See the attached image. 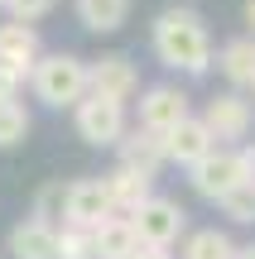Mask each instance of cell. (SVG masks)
<instances>
[{"instance_id":"cell-1","label":"cell","mask_w":255,"mask_h":259,"mask_svg":"<svg viewBox=\"0 0 255 259\" xmlns=\"http://www.w3.org/2000/svg\"><path fill=\"white\" fill-rule=\"evenodd\" d=\"M150 44H154V58H159L164 67H173V72H183V77H202L217 63V53H212V29L193 5H169L154 19Z\"/></svg>"},{"instance_id":"cell-2","label":"cell","mask_w":255,"mask_h":259,"mask_svg":"<svg viewBox=\"0 0 255 259\" xmlns=\"http://www.w3.org/2000/svg\"><path fill=\"white\" fill-rule=\"evenodd\" d=\"M29 92H34V101H44L48 111H72V106L92 92V82H87V58L44 53L34 63V72H29Z\"/></svg>"},{"instance_id":"cell-3","label":"cell","mask_w":255,"mask_h":259,"mask_svg":"<svg viewBox=\"0 0 255 259\" xmlns=\"http://www.w3.org/2000/svg\"><path fill=\"white\" fill-rule=\"evenodd\" d=\"M188 183H193V192H198V197H207V202L222 206L231 192H241L246 183H255V173H250L246 149H212L202 163L188 168Z\"/></svg>"},{"instance_id":"cell-4","label":"cell","mask_w":255,"mask_h":259,"mask_svg":"<svg viewBox=\"0 0 255 259\" xmlns=\"http://www.w3.org/2000/svg\"><path fill=\"white\" fill-rule=\"evenodd\" d=\"M130 226H135V235H140V245H150V250H173V245H183V235H188V211H183V202L154 192L150 202L130 216Z\"/></svg>"},{"instance_id":"cell-5","label":"cell","mask_w":255,"mask_h":259,"mask_svg":"<svg viewBox=\"0 0 255 259\" xmlns=\"http://www.w3.org/2000/svg\"><path fill=\"white\" fill-rule=\"evenodd\" d=\"M72 125H77V139L106 149V144H121L125 130H130V111L121 101H106V96H92L87 92L82 101L72 106Z\"/></svg>"},{"instance_id":"cell-6","label":"cell","mask_w":255,"mask_h":259,"mask_svg":"<svg viewBox=\"0 0 255 259\" xmlns=\"http://www.w3.org/2000/svg\"><path fill=\"white\" fill-rule=\"evenodd\" d=\"M198 120L207 125V135L217 139V149H227V144H236V139L250 135L255 101H250L246 92H217V96H207V106H202Z\"/></svg>"},{"instance_id":"cell-7","label":"cell","mask_w":255,"mask_h":259,"mask_svg":"<svg viewBox=\"0 0 255 259\" xmlns=\"http://www.w3.org/2000/svg\"><path fill=\"white\" fill-rule=\"evenodd\" d=\"M188 101H193V96L183 92V87H173V82H154V87H144V92H140V120H135V125L164 139L173 125H183V120L193 115Z\"/></svg>"},{"instance_id":"cell-8","label":"cell","mask_w":255,"mask_h":259,"mask_svg":"<svg viewBox=\"0 0 255 259\" xmlns=\"http://www.w3.org/2000/svg\"><path fill=\"white\" fill-rule=\"evenodd\" d=\"M116 216L111 197H106L101 178H72L63 187V226H77V231H96V226Z\"/></svg>"},{"instance_id":"cell-9","label":"cell","mask_w":255,"mask_h":259,"mask_svg":"<svg viewBox=\"0 0 255 259\" xmlns=\"http://www.w3.org/2000/svg\"><path fill=\"white\" fill-rule=\"evenodd\" d=\"M87 82H92V96L125 106L130 96H140V67L130 63V53H101L87 63Z\"/></svg>"},{"instance_id":"cell-10","label":"cell","mask_w":255,"mask_h":259,"mask_svg":"<svg viewBox=\"0 0 255 259\" xmlns=\"http://www.w3.org/2000/svg\"><path fill=\"white\" fill-rule=\"evenodd\" d=\"M10 259H58V226L53 221H39V216H24V221L10 226V240H5Z\"/></svg>"},{"instance_id":"cell-11","label":"cell","mask_w":255,"mask_h":259,"mask_svg":"<svg viewBox=\"0 0 255 259\" xmlns=\"http://www.w3.org/2000/svg\"><path fill=\"white\" fill-rule=\"evenodd\" d=\"M212 149H217V139L207 135V125H202L198 115H188L183 125H173L169 135H164V158H169V163H178V168L202 163Z\"/></svg>"},{"instance_id":"cell-12","label":"cell","mask_w":255,"mask_h":259,"mask_svg":"<svg viewBox=\"0 0 255 259\" xmlns=\"http://www.w3.org/2000/svg\"><path fill=\"white\" fill-rule=\"evenodd\" d=\"M39 58H44V38H39L34 24H15V19L0 24V63L5 67H15L19 77H29Z\"/></svg>"},{"instance_id":"cell-13","label":"cell","mask_w":255,"mask_h":259,"mask_svg":"<svg viewBox=\"0 0 255 259\" xmlns=\"http://www.w3.org/2000/svg\"><path fill=\"white\" fill-rule=\"evenodd\" d=\"M101 183H106V197H111L116 216H135L154 197V178L135 173V168H121V163H116L111 173H101Z\"/></svg>"},{"instance_id":"cell-14","label":"cell","mask_w":255,"mask_h":259,"mask_svg":"<svg viewBox=\"0 0 255 259\" xmlns=\"http://www.w3.org/2000/svg\"><path fill=\"white\" fill-rule=\"evenodd\" d=\"M217 72L227 77V92H250L255 87V38H227L217 48Z\"/></svg>"},{"instance_id":"cell-15","label":"cell","mask_w":255,"mask_h":259,"mask_svg":"<svg viewBox=\"0 0 255 259\" xmlns=\"http://www.w3.org/2000/svg\"><path fill=\"white\" fill-rule=\"evenodd\" d=\"M116 149H121V168H135V173H144V178H154L169 163V158H164V139L150 135V130H140V125L125 130V139Z\"/></svg>"},{"instance_id":"cell-16","label":"cell","mask_w":255,"mask_h":259,"mask_svg":"<svg viewBox=\"0 0 255 259\" xmlns=\"http://www.w3.org/2000/svg\"><path fill=\"white\" fill-rule=\"evenodd\" d=\"M92 254L96 259H135L140 254V235H135L130 216H106L92 231Z\"/></svg>"},{"instance_id":"cell-17","label":"cell","mask_w":255,"mask_h":259,"mask_svg":"<svg viewBox=\"0 0 255 259\" xmlns=\"http://www.w3.org/2000/svg\"><path fill=\"white\" fill-rule=\"evenodd\" d=\"M72 10H77V24L92 34H116L130 19V0H72Z\"/></svg>"},{"instance_id":"cell-18","label":"cell","mask_w":255,"mask_h":259,"mask_svg":"<svg viewBox=\"0 0 255 259\" xmlns=\"http://www.w3.org/2000/svg\"><path fill=\"white\" fill-rule=\"evenodd\" d=\"M241 245L231 240L227 231H217V226H202V231H188L178 245V259H236Z\"/></svg>"},{"instance_id":"cell-19","label":"cell","mask_w":255,"mask_h":259,"mask_svg":"<svg viewBox=\"0 0 255 259\" xmlns=\"http://www.w3.org/2000/svg\"><path fill=\"white\" fill-rule=\"evenodd\" d=\"M29 106L24 101H0V149H15L29 139Z\"/></svg>"},{"instance_id":"cell-20","label":"cell","mask_w":255,"mask_h":259,"mask_svg":"<svg viewBox=\"0 0 255 259\" xmlns=\"http://www.w3.org/2000/svg\"><path fill=\"white\" fill-rule=\"evenodd\" d=\"M58 259H96V254H92V231L58 226Z\"/></svg>"},{"instance_id":"cell-21","label":"cell","mask_w":255,"mask_h":259,"mask_svg":"<svg viewBox=\"0 0 255 259\" xmlns=\"http://www.w3.org/2000/svg\"><path fill=\"white\" fill-rule=\"evenodd\" d=\"M222 211H227L231 221H241V226H255V183H246L241 192H231L227 202H222Z\"/></svg>"},{"instance_id":"cell-22","label":"cell","mask_w":255,"mask_h":259,"mask_svg":"<svg viewBox=\"0 0 255 259\" xmlns=\"http://www.w3.org/2000/svg\"><path fill=\"white\" fill-rule=\"evenodd\" d=\"M29 216H39V221H53V216H63V183H48V187H39V197H34V211ZM58 226V221H53Z\"/></svg>"},{"instance_id":"cell-23","label":"cell","mask_w":255,"mask_h":259,"mask_svg":"<svg viewBox=\"0 0 255 259\" xmlns=\"http://www.w3.org/2000/svg\"><path fill=\"white\" fill-rule=\"evenodd\" d=\"M5 10H10L15 24H39V19L53 10V0H5Z\"/></svg>"},{"instance_id":"cell-24","label":"cell","mask_w":255,"mask_h":259,"mask_svg":"<svg viewBox=\"0 0 255 259\" xmlns=\"http://www.w3.org/2000/svg\"><path fill=\"white\" fill-rule=\"evenodd\" d=\"M24 82H29V77H19L15 67H5V63H0V101H19Z\"/></svg>"},{"instance_id":"cell-25","label":"cell","mask_w":255,"mask_h":259,"mask_svg":"<svg viewBox=\"0 0 255 259\" xmlns=\"http://www.w3.org/2000/svg\"><path fill=\"white\" fill-rule=\"evenodd\" d=\"M135 259H173L169 250H150V245H140V254H135Z\"/></svg>"},{"instance_id":"cell-26","label":"cell","mask_w":255,"mask_h":259,"mask_svg":"<svg viewBox=\"0 0 255 259\" xmlns=\"http://www.w3.org/2000/svg\"><path fill=\"white\" fill-rule=\"evenodd\" d=\"M241 15H246V34L255 38V0H246V10H241Z\"/></svg>"},{"instance_id":"cell-27","label":"cell","mask_w":255,"mask_h":259,"mask_svg":"<svg viewBox=\"0 0 255 259\" xmlns=\"http://www.w3.org/2000/svg\"><path fill=\"white\" fill-rule=\"evenodd\" d=\"M236 259H255V240H250V245H241V250H236Z\"/></svg>"},{"instance_id":"cell-28","label":"cell","mask_w":255,"mask_h":259,"mask_svg":"<svg viewBox=\"0 0 255 259\" xmlns=\"http://www.w3.org/2000/svg\"><path fill=\"white\" fill-rule=\"evenodd\" d=\"M246 158H250V173H255V149H246Z\"/></svg>"},{"instance_id":"cell-29","label":"cell","mask_w":255,"mask_h":259,"mask_svg":"<svg viewBox=\"0 0 255 259\" xmlns=\"http://www.w3.org/2000/svg\"><path fill=\"white\" fill-rule=\"evenodd\" d=\"M0 10H5V0H0Z\"/></svg>"},{"instance_id":"cell-30","label":"cell","mask_w":255,"mask_h":259,"mask_svg":"<svg viewBox=\"0 0 255 259\" xmlns=\"http://www.w3.org/2000/svg\"><path fill=\"white\" fill-rule=\"evenodd\" d=\"M250 92H255V87H250Z\"/></svg>"}]
</instances>
